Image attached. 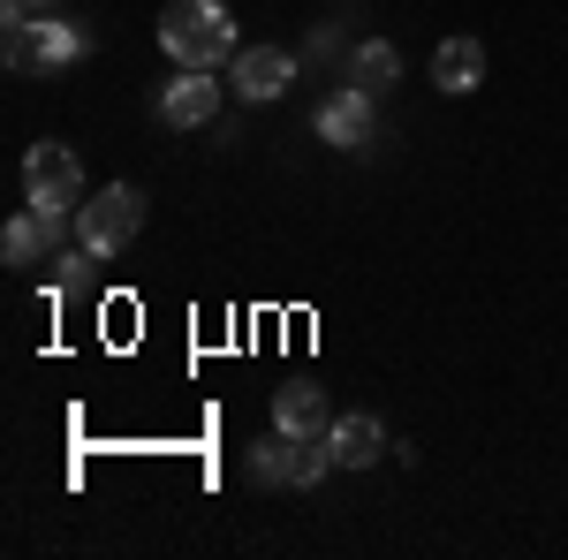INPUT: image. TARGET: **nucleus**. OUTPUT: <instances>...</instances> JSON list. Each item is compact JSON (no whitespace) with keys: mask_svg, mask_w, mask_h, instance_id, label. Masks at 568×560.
Instances as JSON below:
<instances>
[{"mask_svg":"<svg viewBox=\"0 0 568 560\" xmlns=\"http://www.w3.org/2000/svg\"><path fill=\"white\" fill-rule=\"evenodd\" d=\"M91 265H99V251H84V243H77L69 258H53V296H69V288H84V281H91Z\"/></svg>","mask_w":568,"mask_h":560,"instance_id":"14","label":"nucleus"},{"mask_svg":"<svg viewBox=\"0 0 568 560\" xmlns=\"http://www.w3.org/2000/svg\"><path fill=\"white\" fill-rule=\"evenodd\" d=\"M160 53H168L175 69H220V61H235L243 39H235L227 0H168V16H160Z\"/></svg>","mask_w":568,"mask_h":560,"instance_id":"1","label":"nucleus"},{"mask_svg":"<svg viewBox=\"0 0 568 560\" xmlns=\"http://www.w3.org/2000/svg\"><path fill=\"white\" fill-rule=\"evenodd\" d=\"M372 99H379V91H364V84H349V77H342V84L318 99V114H311V122H318V144H334V152H364V144H372V130H379Z\"/></svg>","mask_w":568,"mask_h":560,"instance_id":"4","label":"nucleus"},{"mask_svg":"<svg viewBox=\"0 0 568 560\" xmlns=\"http://www.w3.org/2000/svg\"><path fill=\"white\" fill-rule=\"evenodd\" d=\"M23 197H31L45 220H69L84 205V160H77L69 144H53V136L31 144V152H23Z\"/></svg>","mask_w":568,"mask_h":560,"instance_id":"2","label":"nucleus"},{"mask_svg":"<svg viewBox=\"0 0 568 560\" xmlns=\"http://www.w3.org/2000/svg\"><path fill=\"white\" fill-rule=\"evenodd\" d=\"M160 122L168 130H213L220 122V77L213 69H182L175 84L160 91Z\"/></svg>","mask_w":568,"mask_h":560,"instance_id":"6","label":"nucleus"},{"mask_svg":"<svg viewBox=\"0 0 568 560\" xmlns=\"http://www.w3.org/2000/svg\"><path fill=\"white\" fill-rule=\"evenodd\" d=\"M61 227H69V220H45L39 205H23V213L0 227V258L16 265V273H31V265H45V251L61 243Z\"/></svg>","mask_w":568,"mask_h":560,"instance_id":"7","label":"nucleus"},{"mask_svg":"<svg viewBox=\"0 0 568 560\" xmlns=\"http://www.w3.org/2000/svg\"><path fill=\"white\" fill-rule=\"evenodd\" d=\"M243 470H251V485H265V492H273V485H288V477H296V439H288V431L273 425L265 439H251Z\"/></svg>","mask_w":568,"mask_h":560,"instance_id":"11","label":"nucleus"},{"mask_svg":"<svg viewBox=\"0 0 568 560\" xmlns=\"http://www.w3.org/2000/svg\"><path fill=\"white\" fill-rule=\"evenodd\" d=\"M326 447H334V462H342V470H364V462H379V455H387V425H379L372 409H349V417H334V425H326Z\"/></svg>","mask_w":568,"mask_h":560,"instance_id":"9","label":"nucleus"},{"mask_svg":"<svg viewBox=\"0 0 568 560\" xmlns=\"http://www.w3.org/2000/svg\"><path fill=\"white\" fill-rule=\"evenodd\" d=\"M136 227H144V190H136V182H106L91 205H77V243H84V251H99V258L130 251Z\"/></svg>","mask_w":568,"mask_h":560,"instance_id":"3","label":"nucleus"},{"mask_svg":"<svg viewBox=\"0 0 568 560\" xmlns=\"http://www.w3.org/2000/svg\"><path fill=\"white\" fill-rule=\"evenodd\" d=\"M273 425L288 431V439H326V425H334V409H326V387H311V379H288V387L273 394Z\"/></svg>","mask_w":568,"mask_h":560,"instance_id":"8","label":"nucleus"},{"mask_svg":"<svg viewBox=\"0 0 568 560\" xmlns=\"http://www.w3.org/2000/svg\"><path fill=\"white\" fill-rule=\"evenodd\" d=\"M84 53H91L84 23H61V16H45V23H39V69H69V61H84Z\"/></svg>","mask_w":568,"mask_h":560,"instance_id":"12","label":"nucleus"},{"mask_svg":"<svg viewBox=\"0 0 568 560\" xmlns=\"http://www.w3.org/2000/svg\"><path fill=\"white\" fill-rule=\"evenodd\" d=\"M394 77H402V53H394V39H364L349 53V84H364V91H387Z\"/></svg>","mask_w":568,"mask_h":560,"instance_id":"13","label":"nucleus"},{"mask_svg":"<svg viewBox=\"0 0 568 560\" xmlns=\"http://www.w3.org/2000/svg\"><path fill=\"white\" fill-rule=\"evenodd\" d=\"M433 84L447 91V99L478 91V84H485V45H478V39H439V45H433Z\"/></svg>","mask_w":568,"mask_h":560,"instance_id":"10","label":"nucleus"},{"mask_svg":"<svg viewBox=\"0 0 568 560\" xmlns=\"http://www.w3.org/2000/svg\"><path fill=\"white\" fill-rule=\"evenodd\" d=\"M227 84H235V99L265 106V99H281V91L296 84V53H288V45H243V53L227 61Z\"/></svg>","mask_w":568,"mask_h":560,"instance_id":"5","label":"nucleus"}]
</instances>
